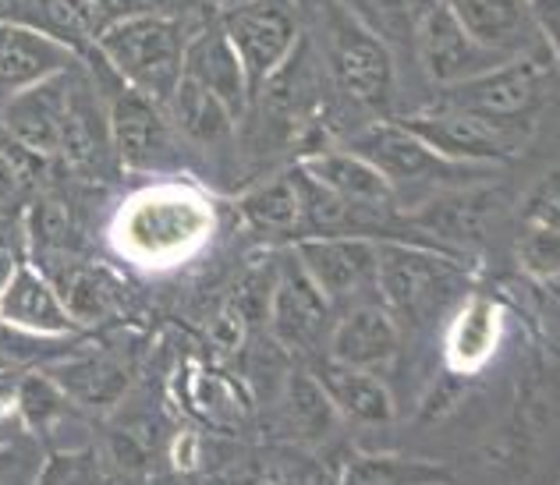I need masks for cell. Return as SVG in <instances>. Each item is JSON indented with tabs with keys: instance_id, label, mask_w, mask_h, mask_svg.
<instances>
[{
	"instance_id": "cell-24",
	"label": "cell",
	"mask_w": 560,
	"mask_h": 485,
	"mask_svg": "<svg viewBox=\"0 0 560 485\" xmlns=\"http://www.w3.org/2000/svg\"><path fill=\"white\" fill-rule=\"evenodd\" d=\"M242 213L256 230L284 234L305 227V178L299 174H280V178L259 185L256 192L242 199Z\"/></svg>"
},
{
	"instance_id": "cell-2",
	"label": "cell",
	"mask_w": 560,
	"mask_h": 485,
	"mask_svg": "<svg viewBox=\"0 0 560 485\" xmlns=\"http://www.w3.org/2000/svg\"><path fill=\"white\" fill-rule=\"evenodd\" d=\"M465 270L447 256L405 245H376V294L390 316L408 327H425L458 298Z\"/></svg>"
},
{
	"instance_id": "cell-25",
	"label": "cell",
	"mask_w": 560,
	"mask_h": 485,
	"mask_svg": "<svg viewBox=\"0 0 560 485\" xmlns=\"http://www.w3.org/2000/svg\"><path fill=\"white\" fill-rule=\"evenodd\" d=\"M493 216V202L486 199V192H440L430 205L422 210V224L433 227L444 238H458V241H476L486 230Z\"/></svg>"
},
{
	"instance_id": "cell-34",
	"label": "cell",
	"mask_w": 560,
	"mask_h": 485,
	"mask_svg": "<svg viewBox=\"0 0 560 485\" xmlns=\"http://www.w3.org/2000/svg\"><path fill=\"white\" fill-rule=\"evenodd\" d=\"M560 199H557V178H547L525 202V224H557Z\"/></svg>"
},
{
	"instance_id": "cell-14",
	"label": "cell",
	"mask_w": 560,
	"mask_h": 485,
	"mask_svg": "<svg viewBox=\"0 0 560 485\" xmlns=\"http://www.w3.org/2000/svg\"><path fill=\"white\" fill-rule=\"evenodd\" d=\"M330 301L323 291L308 281L299 259L291 262L277 276L273 301H270V327L273 336L291 351H308L319 344V336L330 330Z\"/></svg>"
},
{
	"instance_id": "cell-1",
	"label": "cell",
	"mask_w": 560,
	"mask_h": 485,
	"mask_svg": "<svg viewBox=\"0 0 560 485\" xmlns=\"http://www.w3.org/2000/svg\"><path fill=\"white\" fill-rule=\"evenodd\" d=\"M96 47L110 71L131 90L164 103L182 79V25L167 14L142 11L96 36Z\"/></svg>"
},
{
	"instance_id": "cell-10",
	"label": "cell",
	"mask_w": 560,
	"mask_h": 485,
	"mask_svg": "<svg viewBox=\"0 0 560 485\" xmlns=\"http://www.w3.org/2000/svg\"><path fill=\"white\" fill-rule=\"evenodd\" d=\"M71 107H75V90L68 82V71H57L50 79H39L25 85V90L8 93L4 110H0V128L22 150L36 156H54L61 153Z\"/></svg>"
},
{
	"instance_id": "cell-15",
	"label": "cell",
	"mask_w": 560,
	"mask_h": 485,
	"mask_svg": "<svg viewBox=\"0 0 560 485\" xmlns=\"http://www.w3.org/2000/svg\"><path fill=\"white\" fill-rule=\"evenodd\" d=\"M0 322L36 336H65L75 330V319L68 316L61 294L54 291L47 273L28 267V262H19L8 287L0 291Z\"/></svg>"
},
{
	"instance_id": "cell-19",
	"label": "cell",
	"mask_w": 560,
	"mask_h": 485,
	"mask_svg": "<svg viewBox=\"0 0 560 485\" xmlns=\"http://www.w3.org/2000/svg\"><path fill=\"white\" fill-rule=\"evenodd\" d=\"M302 170L308 181H316L323 192L341 199L355 210H383L394 199V188L383 181V174L365 164L351 150H323L302 159Z\"/></svg>"
},
{
	"instance_id": "cell-16",
	"label": "cell",
	"mask_w": 560,
	"mask_h": 485,
	"mask_svg": "<svg viewBox=\"0 0 560 485\" xmlns=\"http://www.w3.org/2000/svg\"><path fill=\"white\" fill-rule=\"evenodd\" d=\"M75 64V54L50 33L22 22H0V93L25 90Z\"/></svg>"
},
{
	"instance_id": "cell-5",
	"label": "cell",
	"mask_w": 560,
	"mask_h": 485,
	"mask_svg": "<svg viewBox=\"0 0 560 485\" xmlns=\"http://www.w3.org/2000/svg\"><path fill=\"white\" fill-rule=\"evenodd\" d=\"M220 28L238 54L253 96L302 39V22L291 0H234L220 8Z\"/></svg>"
},
{
	"instance_id": "cell-20",
	"label": "cell",
	"mask_w": 560,
	"mask_h": 485,
	"mask_svg": "<svg viewBox=\"0 0 560 485\" xmlns=\"http://www.w3.org/2000/svg\"><path fill=\"white\" fill-rule=\"evenodd\" d=\"M316 379L341 418L359 425H387L394 418V397L373 369H355V365L330 358L316 372Z\"/></svg>"
},
{
	"instance_id": "cell-17",
	"label": "cell",
	"mask_w": 560,
	"mask_h": 485,
	"mask_svg": "<svg viewBox=\"0 0 560 485\" xmlns=\"http://www.w3.org/2000/svg\"><path fill=\"white\" fill-rule=\"evenodd\" d=\"M206 210L191 199H145L128 213V241L142 256L182 252L206 230Z\"/></svg>"
},
{
	"instance_id": "cell-3",
	"label": "cell",
	"mask_w": 560,
	"mask_h": 485,
	"mask_svg": "<svg viewBox=\"0 0 560 485\" xmlns=\"http://www.w3.org/2000/svg\"><path fill=\"white\" fill-rule=\"evenodd\" d=\"M323 61L330 79L370 110H387L394 96V54L370 25L345 11L337 0H323Z\"/></svg>"
},
{
	"instance_id": "cell-12",
	"label": "cell",
	"mask_w": 560,
	"mask_h": 485,
	"mask_svg": "<svg viewBox=\"0 0 560 485\" xmlns=\"http://www.w3.org/2000/svg\"><path fill=\"white\" fill-rule=\"evenodd\" d=\"M182 75L202 85L206 93H213L228 107L234 121H242L245 110L253 107V93H248L242 61H238V54H234L231 39L224 36V28H220V22L202 25L196 36L185 39Z\"/></svg>"
},
{
	"instance_id": "cell-35",
	"label": "cell",
	"mask_w": 560,
	"mask_h": 485,
	"mask_svg": "<svg viewBox=\"0 0 560 485\" xmlns=\"http://www.w3.org/2000/svg\"><path fill=\"white\" fill-rule=\"evenodd\" d=\"M14 267H19V259H14V256L8 252V248H0V291L8 287V281H11Z\"/></svg>"
},
{
	"instance_id": "cell-11",
	"label": "cell",
	"mask_w": 560,
	"mask_h": 485,
	"mask_svg": "<svg viewBox=\"0 0 560 485\" xmlns=\"http://www.w3.org/2000/svg\"><path fill=\"white\" fill-rule=\"evenodd\" d=\"M294 259L305 270L323 298L330 305L337 301H365L380 298L376 294V245L365 238H345V234H330V238H305L294 248Z\"/></svg>"
},
{
	"instance_id": "cell-8",
	"label": "cell",
	"mask_w": 560,
	"mask_h": 485,
	"mask_svg": "<svg viewBox=\"0 0 560 485\" xmlns=\"http://www.w3.org/2000/svg\"><path fill=\"white\" fill-rule=\"evenodd\" d=\"M411 43H416L425 79H430L436 90L465 82L486 68L508 61L504 54L482 47V43L468 33L458 14L447 8V0H436L433 8L416 14V22H411Z\"/></svg>"
},
{
	"instance_id": "cell-22",
	"label": "cell",
	"mask_w": 560,
	"mask_h": 485,
	"mask_svg": "<svg viewBox=\"0 0 560 485\" xmlns=\"http://www.w3.org/2000/svg\"><path fill=\"white\" fill-rule=\"evenodd\" d=\"M57 379V387L68 393V401L90 404V407H110L125 397L131 387V376H136V365H131L121 351H100V355L68 362L65 369L50 372Z\"/></svg>"
},
{
	"instance_id": "cell-29",
	"label": "cell",
	"mask_w": 560,
	"mask_h": 485,
	"mask_svg": "<svg viewBox=\"0 0 560 485\" xmlns=\"http://www.w3.org/2000/svg\"><path fill=\"white\" fill-rule=\"evenodd\" d=\"M518 262L533 281H557L560 273V230L557 224H525Z\"/></svg>"
},
{
	"instance_id": "cell-9",
	"label": "cell",
	"mask_w": 560,
	"mask_h": 485,
	"mask_svg": "<svg viewBox=\"0 0 560 485\" xmlns=\"http://www.w3.org/2000/svg\"><path fill=\"white\" fill-rule=\"evenodd\" d=\"M121 82V79H117ZM114 150L128 170H164L174 159V125L164 103L131 85H117L107 110Z\"/></svg>"
},
{
	"instance_id": "cell-23",
	"label": "cell",
	"mask_w": 560,
	"mask_h": 485,
	"mask_svg": "<svg viewBox=\"0 0 560 485\" xmlns=\"http://www.w3.org/2000/svg\"><path fill=\"white\" fill-rule=\"evenodd\" d=\"M164 110L171 117V125L182 131V135L196 139V142H220L228 139L238 121L228 114V107L220 103L213 93H206L202 85H196L191 79H178V85L171 90V96L164 99Z\"/></svg>"
},
{
	"instance_id": "cell-28",
	"label": "cell",
	"mask_w": 560,
	"mask_h": 485,
	"mask_svg": "<svg viewBox=\"0 0 560 485\" xmlns=\"http://www.w3.org/2000/svg\"><path fill=\"white\" fill-rule=\"evenodd\" d=\"M68 393L57 387L50 372H28L19 383V411L33 429H50L65 418Z\"/></svg>"
},
{
	"instance_id": "cell-4",
	"label": "cell",
	"mask_w": 560,
	"mask_h": 485,
	"mask_svg": "<svg viewBox=\"0 0 560 485\" xmlns=\"http://www.w3.org/2000/svg\"><path fill=\"white\" fill-rule=\"evenodd\" d=\"M401 125L416 131L430 150L465 167L500 164V159L518 153L536 131V121H508V117H490L479 110L451 107V103H440L430 114H411Z\"/></svg>"
},
{
	"instance_id": "cell-6",
	"label": "cell",
	"mask_w": 560,
	"mask_h": 485,
	"mask_svg": "<svg viewBox=\"0 0 560 485\" xmlns=\"http://www.w3.org/2000/svg\"><path fill=\"white\" fill-rule=\"evenodd\" d=\"M550 71L542 68L536 54L508 57L493 68L479 71L465 82H454L440 90V103L451 107L479 110L490 117H508V121H536L542 99H547Z\"/></svg>"
},
{
	"instance_id": "cell-36",
	"label": "cell",
	"mask_w": 560,
	"mask_h": 485,
	"mask_svg": "<svg viewBox=\"0 0 560 485\" xmlns=\"http://www.w3.org/2000/svg\"><path fill=\"white\" fill-rule=\"evenodd\" d=\"M206 4H213V8L220 11V8H228V4H234V0H206Z\"/></svg>"
},
{
	"instance_id": "cell-33",
	"label": "cell",
	"mask_w": 560,
	"mask_h": 485,
	"mask_svg": "<svg viewBox=\"0 0 560 485\" xmlns=\"http://www.w3.org/2000/svg\"><path fill=\"white\" fill-rule=\"evenodd\" d=\"M528 14L550 54H560V0H528Z\"/></svg>"
},
{
	"instance_id": "cell-26",
	"label": "cell",
	"mask_w": 560,
	"mask_h": 485,
	"mask_svg": "<svg viewBox=\"0 0 560 485\" xmlns=\"http://www.w3.org/2000/svg\"><path fill=\"white\" fill-rule=\"evenodd\" d=\"M288 418L294 425V433H299L305 443H323V439L337 429V411L330 404V397L323 393L316 376H308V372L291 376Z\"/></svg>"
},
{
	"instance_id": "cell-31",
	"label": "cell",
	"mask_w": 560,
	"mask_h": 485,
	"mask_svg": "<svg viewBox=\"0 0 560 485\" xmlns=\"http://www.w3.org/2000/svg\"><path fill=\"white\" fill-rule=\"evenodd\" d=\"M68 14L75 19L79 28H85L93 39L100 33H107L110 25L125 22V19H136V14L150 11L145 0H65Z\"/></svg>"
},
{
	"instance_id": "cell-13",
	"label": "cell",
	"mask_w": 560,
	"mask_h": 485,
	"mask_svg": "<svg viewBox=\"0 0 560 485\" xmlns=\"http://www.w3.org/2000/svg\"><path fill=\"white\" fill-rule=\"evenodd\" d=\"M401 347V322L390 316V308L380 298L355 301L330 327V358L355 369H380L390 365Z\"/></svg>"
},
{
	"instance_id": "cell-7",
	"label": "cell",
	"mask_w": 560,
	"mask_h": 485,
	"mask_svg": "<svg viewBox=\"0 0 560 485\" xmlns=\"http://www.w3.org/2000/svg\"><path fill=\"white\" fill-rule=\"evenodd\" d=\"M351 153H359L365 164H373L383 181L394 188H436L451 181H468L465 164L440 156L430 150L416 131H408L401 121H380L373 128H362L359 135H351L348 142Z\"/></svg>"
},
{
	"instance_id": "cell-27",
	"label": "cell",
	"mask_w": 560,
	"mask_h": 485,
	"mask_svg": "<svg viewBox=\"0 0 560 485\" xmlns=\"http://www.w3.org/2000/svg\"><path fill=\"white\" fill-rule=\"evenodd\" d=\"M451 472L430 461H408V458H359L345 468V482H447Z\"/></svg>"
},
{
	"instance_id": "cell-30",
	"label": "cell",
	"mask_w": 560,
	"mask_h": 485,
	"mask_svg": "<svg viewBox=\"0 0 560 485\" xmlns=\"http://www.w3.org/2000/svg\"><path fill=\"white\" fill-rule=\"evenodd\" d=\"M337 4L355 14L362 25H370L380 39H411V11L405 0H337Z\"/></svg>"
},
{
	"instance_id": "cell-32",
	"label": "cell",
	"mask_w": 560,
	"mask_h": 485,
	"mask_svg": "<svg viewBox=\"0 0 560 485\" xmlns=\"http://www.w3.org/2000/svg\"><path fill=\"white\" fill-rule=\"evenodd\" d=\"M493 347V316L490 305H471L458 322V333H454V358L462 365H479Z\"/></svg>"
},
{
	"instance_id": "cell-18",
	"label": "cell",
	"mask_w": 560,
	"mask_h": 485,
	"mask_svg": "<svg viewBox=\"0 0 560 485\" xmlns=\"http://www.w3.org/2000/svg\"><path fill=\"white\" fill-rule=\"evenodd\" d=\"M447 8L458 14L462 25L482 47L497 54L522 57L536 47L547 50V43L539 39L533 25V14H528V0H447Z\"/></svg>"
},
{
	"instance_id": "cell-21",
	"label": "cell",
	"mask_w": 560,
	"mask_h": 485,
	"mask_svg": "<svg viewBox=\"0 0 560 485\" xmlns=\"http://www.w3.org/2000/svg\"><path fill=\"white\" fill-rule=\"evenodd\" d=\"M47 281L54 291L61 294V301L68 308V316L79 322H100L107 319L117 308V284L110 273H103L100 267L75 259L71 252H61L47 262Z\"/></svg>"
}]
</instances>
